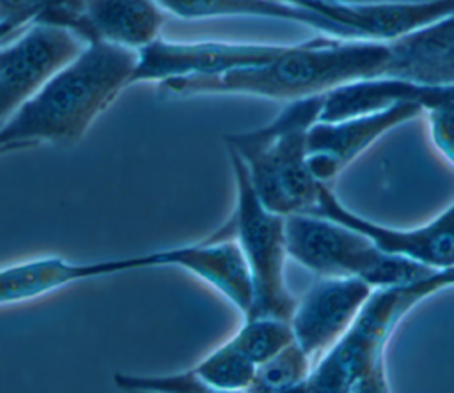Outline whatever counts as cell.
I'll return each mask as SVG.
<instances>
[{
	"label": "cell",
	"mask_w": 454,
	"mask_h": 393,
	"mask_svg": "<svg viewBox=\"0 0 454 393\" xmlns=\"http://www.w3.org/2000/svg\"><path fill=\"white\" fill-rule=\"evenodd\" d=\"M388 41L317 37L287 44L277 57L262 64L222 74L168 78L160 81L158 89L161 94L176 97L231 94L294 101L356 80L387 76Z\"/></svg>",
	"instance_id": "cell-1"
},
{
	"label": "cell",
	"mask_w": 454,
	"mask_h": 393,
	"mask_svg": "<svg viewBox=\"0 0 454 393\" xmlns=\"http://www.w3.org/2000/svg\"><path fill=\"white\" fill-rule=\"evenodd\" d=\"M138 53L103 41L85 42L25 104L0 124V154L41 142L73 143L129 85Z\"/></svg>",
	"instance_id": "cell-2"
},
{
	"label": "cell",
	"mask_w": 454,
	"mask_h": 393,
	"mask_svg": "<svg viewBox=\"0 0 454 393\" xmlns=\"http://www.w3.org/2000/svg\"><path fill=\"white\" fill-rule=\"evenodd\" d=\"M454 285V266L404 283L376 287L348 331L312 368L301 391L310 393H383L385 345L399 320L427 296Z\"/></svg>",
	"instance_id": "cell-3"
},
{
	"label": "cell",
	"mask_w": 454,
	"mask_h": 393,
	"mask_svg": "<svg viewBox=\"0 0 454 393\" xmlns=\"http://www.w3.org/2000/svg\"><path fill=\"white\" fill-rule=\"evenodd\" d=\"M323 99H294L270 124L223 136L227 150L245 163L259 200L277 214L310 212L317 202L323 182L309 168L307 133L319 120Z\"/></svg>",
	"instance_id": "cell-4"
},
{
	"label": "cell",
	"mask_w": 454,
	"mask_h": 393,
	"mask_svg": "<svg viewBox=\"0 0 454 393\" xmlns=\"http://www.w3.org/2000/svg\"><path fill=\"white\" fill-rule=\"evenodd\" d=\"M287 255L307 269L330 276H353L376 287L417 281L434 267L387 253L365 234L335 220L296 212L286 216Z\"/></svg>",
	"instance_id": "cell-5"
},
{
	"label": "cell",
	"mask_w": 454,
	"mask_h": 393,
	"mask_svg": "<svg viewBox=\"0 0 454 393\" xmlns=\"http://www.w3.org/2000/svg\"><path fill=\"white\" fill-rule=\"evenodd\" d=\"M227 152L236 179V205L231 218L209 237H232L241 248L254 285V304L245 317L289 320L298 299L291 296L284 276L287 257L286 216L264 207L241 158L232 150Z\"/></svg>",
	"instance_id": "cell-6"
},
{
	"label": "cell",
	"mask_w": 454,
	"mask_h": 393,
	"mask_svg": "<svg viewBox=\"0 0 454 393\" xmlns=\"http://www.w3.org/2000/svg\"><path fill=\"white\" fill-rule=\"evenodd\" d=\"M66 27L35 21L4 48L0 64V124L25 104L85 44Z\"/></svg>",
	"instance_id": "cell-7"
},
{
	"label": "cell",
	"mask_w": 454,
	"mask_h": 393,
	"mask_svg": "<svg viewBox=\"0 0 454 393\" xmlns=\"http://www.w3.org/2000/svg\"><path fill=\"white\" fill-rule=\"evenodd\" d=\"M37 21L69 28L83 42L140 50L160 37L165 9L156 0H60Z\"/></svg>",
	"instance_id": "cell-8"
},
{
	"label": "cell",
	"mask_w": 454,
	"mask_h": 393,
	"mask_svg": "<svg viewBox=\"0 0 454 393\" xmlns=\"http://www.w3.org/2000/svg\"><path fill=\"white\" fill-rule=\"evenodd\" d=\"M284 44L195 41L176 42L156 39L140 48L131 81H163L181 76H209L271 60Z\"/></svg>",
	"instance_id": "cell-9"
},
{
	"label": "cell",
	"mask_w": 454,
	"mask_h": 393,
	"mask_svg": "<svg viewBox=\"0 0 454 393\" xmlns=\"http://www.w3.org/2000/svg\"><path fill=\"white\" fill-rule=\"evenodd\" d=\"M424 112L417 103H397L380 112L342 120L314 122L307 133V161L312 175L328 184L380 136Z\"/></svg>",
	"instance_id": "cell-10"
},
{
	"label": "cell",
	"mask_w": 454,
	"mask_h": 393,
	"mask_svg": "<svg viewBox=\"0 0 454 393\" xmlns=\"http://www.w3.org/2000/svg\"><path fill=\"white\" fill-rule=\"evenodd\" d=\"M310 214L335 220L365 234L378 248L387 253L401 255L434 269L454 266V204L427 225L401 230L381 227L348 211L337 200L328 184L323 182L317 202Z\"/></svg>",
	"instance_id": "cell-11"
},
{
	"label": "cell",
	"mask_w": 454,
	"mask_h": 393,
	"mask_svg": "<svg viewBox=\"0 0 454 393\" xmlns=\"http://www.w3.org/2000/svg\"><path fill=\"white\" fill-rule=\"evenodd\" d=\"M372 290L360 278H323L296 301L289 319L294 342L310 358L325 354L348 331Z\"/></svg>",
	"instance_id": "cell-12"
},
{
	"label": "cell",
	"mask_w": 454,
	"mask_h": 393,
	"mask_svg": "<svg viewBox=\"0 0 454 393\" xmlns=\"http://www.w3.org/2000/svg\"><path fill=\"white\" fill-rule=\"evenodd\" d=\"M147 267L174 266L190 271L225 296L243 315L254 304V285L241 248L232 237L204 239L193 244L145 253Z\"/></svg>",
	"instance_id": "cell-13"
},
{
	"label": "cell",
	"mask_w": 454,
	"mask_h": 393,
	"mask_svg": "<svg viewBox=\"0 0 454 393\" xmlns=\"http://www.w3.org/2000/svg\"><path fill=\"white\" fill-rule=\"evenodd\" d=\"M145 267V253L80 264L60 257H43L12 264L0 269V304L35 299L76 281Z\"/></svg>",
	"instance_id": "cell-14"
},
{
	"label": "cell",
	"mask_w": 454,
	"mask_h": 393,
	"mask_svg": "<svg viewBox=\"0 0 454 393\" xmlns=\"http://www.w3.org/2000/svg\"><path fill=\"white\" fill-rule=\"evenodd\" d=\"M388 42L387 76L424 85H454V12Z\"/></svg>",
	"instance_id": "cell-15"
},
{
	"label": "cell",
	"mask_w": 454,
	"mask_h": 393,
	"mask_svg": "<svg viewBox=\"0 0 454 393\" xmlns=\"http://www.w3.org/2000/svg\"><path fill=\"white\" fill-rule=\"evenodd\" d=\"M167 12L183 19L225 18V16H262L301 23L333 37L362 39L356 30L307 7L277 4L266 0H156Z\"/></svg>",
	"instance_id": "cell-16"
},
{
	"label": "cell",
	"mask_w": 454,
	"mask_h": 393,
	"mask_svg": "<svg viewBox=\"0 0 454 393\" xmlns=\"http://www.w3.org/2000/svg\"><path fill=\"white\" fill-rule=\"evenodd\" d=\"M255 368L257 366L229 338L225 343L193 365L190 372L199 381L202 393H220L248 391Z\"/></svg>",
	"instance_id": "cell-17"
},
{
	"label": "cell",
	"mask_w": 454,
	"mask_h": 393,
	"mask_svg": "<svg viewBox=\"0 0 454 393\" xmlns=\"http://www.w3.org/2000/svg\"><path fill=\"white\" fill-rule=\"evenodd\" d=\"M312 358L293 340L277 354L257 365L248 391H300L312 372Z\"/></svg>",
	"instance_id": "cell-18"
},
{
	"label": "cell",
	"mask_w": 454,
	"mask_h": 393,
	"mask_svg": "<svg viewBox=\"0 0 454 393\" xmlns=\"http://www.w3.org/2000/svg\"><path fill=\"white\" fill-rule=\"evenodd\" d=\"M232 343L257 366L294 340L291 322L277 317H245L231 336Z\"/></svg>",
	"instance_id": "cell-19"
},
{
	"label": "cell",
	"mask_w": 454,
	"mask_h": 393,
	"mask_svg": "<svg viewBox=\"0 0 454 393\" xmlns=\"http://www.w3.org/2000/svg\"><path fill=\"white\" fill-rule=\"evenodd\" d=\"M59 2L60 0H0V42L27 23H35Z\"/></svg>",
	"instance_id": "cell-20"
},
{
	"label": "cell",
	"mask_w": 454,
	"mask_h": 393,
	"mask_svg": "<svg viewBox=\"0 0 454 393\" xmlns=\"http://www.w3.org/2000/svg\"><path fill=\"white\" fill-rule=\"evenodd\" d=\"M426 112H427L431 138L434 145L454 165V97Z\"/></svg>",
	"instance_id": "cell-21"
},
{
	"label": "cell",
	"mask_w": 454,
	"mask_h": 393,
	"mask_svg": "<svg viewBox=\"0 0 454 393\" xmlns=\"http://www.w3.org/2000/svg\"><path fill=\"white\" fill-rule=\"evenodd\" d=\"M328 2H364V0H328Z\"/></svg>",
	"instance_id": "cell-22"
},
{
	"label": "cell",
	"mask_w": 454,
	"mask_h": 393,
	"mask_svg": "<svg viewBox=\"0 0 454 393\" xmlns=\"http://www.w3.org/2000/svg\"><path fill=\"white\" fill-rule=\"evenodd\" d=\"M2 58H4V48H0V64H2Z\"/></svg>",
	"instance_id": "cell-23"
}]
</instances>
